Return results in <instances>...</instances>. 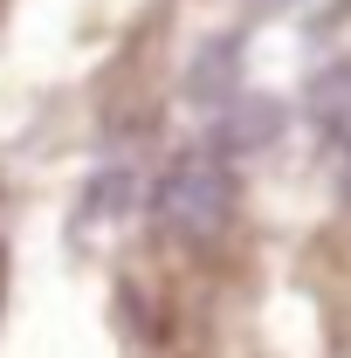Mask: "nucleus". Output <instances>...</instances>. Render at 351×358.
Wrapping results in <instances>:
<instances>
[{
  "instance_id": "obj_5",
  "label": "nucleus",
  "mask_w": 351,
  "mask_h": 358,
  "mask_svg": "<svg viewBox=\"0 0 351 358\" xmlns=\"http://www.w3.org/2000/svg\"><path fill=\"white\" fill-rule=\"evenodd\" d=\"M338 186H345V200H351V166H345V179H338Z\"/></svg>"
},
{
  "instance_id": "obj_3",
  "label": "nucleus",
  "mask_w": 351,
  "mask_h": 358,
  "mask_svg": "<svg viewBox=\"0 0 351 358\" xmlns=\"http://www.w3.org/2000/svg\"><path fill=\"white\" fill-rule=\"evenodd\" d=\"M241 90V42L234 35H220L193 55V69H186V103H200V110H220L227 96Z\"/></svg>"
},
{
  "instance_id": "obj_1",
  "label": "nucleus",
  "mask_w": 351,
  "mask_h": 358,
  "mask_svg": "<svg viewBox=\"0 0 351 358\" xmlns=\"http://www.w3.org/2000/svg\"><path fill=\"white\" fill-rule=\"evenodd\" d=\"M152 221L186 248H214L234 221V173L214 145H186L173 152L152 179Z\"/></svg>"
},
{
  "instance_id": "obj_4",
  "label": "nucleus",
  "mask_w": 351,
  "mask_h": 358,
  "mask_svg": "<svg viewBox=\"0 0 351 358\" xmlns=\"http://www.w3.org/2000/svg\"><path fill=\"white\" fill-rule=\"evenodd\" d=\"M303 103H310V124L324 138H345L351 145V62H324V69L310 76Z\"/></svg>"
},
{
  "instance_id": "obj_2",
  "label": "nucleus",
  "mask_w": 351,
  "mask_h": 358,
  "mask_svg": "<svg viewBox=\"0 0 351 358\" xmlns=\"http://www.w3.org/2000/svg\"><path fill=\"white\" fill-rule=\"evenodd\" d=\"M282 131V103L275 96H227L220 103V117H214V152L220 159H234V152H262L268 138Z\"/></svg>"
}]
</instances>
